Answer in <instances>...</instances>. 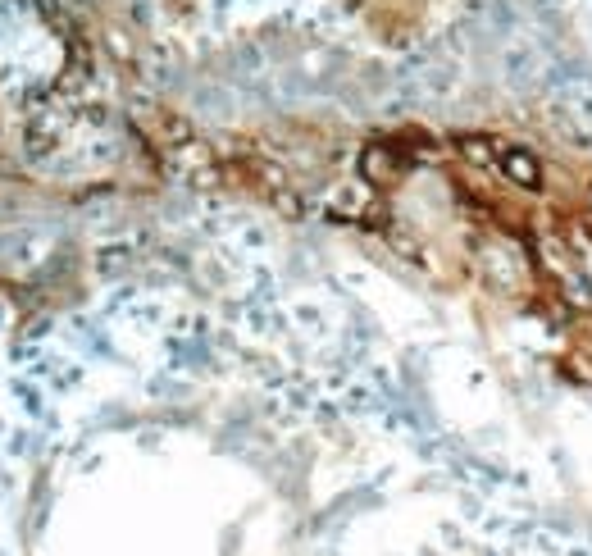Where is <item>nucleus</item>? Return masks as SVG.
Masks as SVG:
<instances>
[{
  "instance_id": "1",
  "label": "nucleus",
  "mask_w": 592,
  "mask_h": 556,
  "mask_svg": "<svg viewBox=\"0 0 592 556\" xmlns=\"http://www.w3.org/2000/svg\"><path fill=\"white\" fill-rule=\"evenodd\" d=\"M501 69H506V78H511V87H533L547 78V55H542V46L533 42V37H506V46H501Z\"/></svg>"
},
{
  "instance_id": "2",
  "label": "nucleus",
  "mask_w": 592,
  "mask_h": 556,
  "mask_svg": "<svg viewBox=\"0 0 592 556\" xmlns=\"http://www.w3.org/2000/svg\"><path fill=\"white\" fill-rule=\"evenodd\" d=\"M497 165H501V174H506V183L524 187V192H538L542 187V160L533 151H524V146H506Z\"/></svg>"
},
{
  "instance_id": "3",
  "label": "nucleus",
  "mask_w": 592,
  "mask_h": 556,
  "mask_svg": "<svg viewBox=\"0 0 592 556\" xmlns=\"http://www.w3.org/2000/svg\"><path fill=\"white\" fill-rule=\"evenodd\" d=\"M360 169H365L369 183H388V178L397 174V160H392L388 146H369L365 160H360Z\"/></svg>"
},
{
  "instance_id": "4",
  "label": "nucleus",
  "mask_w": 592,
  "mask_h": 556,
  "mask_svg": "<svg viewBox=\"0 0 592 556\" xmlns=\"http://www.w3.org/2000/svg\"><path fill=\"white\" fill-rule=\"evenodd\" d=\"M456 151H460V160H470V165H479V169H492L501 160L497 146H492L488 137H460Z\"/></svg>"
},
{
  "instance_id": "5",
  "label": "nucleus",
  "mask_w": 592,
  "mask_h": 556,
  "mask_svg": "<svg viewBox=\"0 0 592 556\" xmlns=\"http://www.w3.org/2000/svg\"><path fill=\"white\" fill-rule=\"evenodd\" d=\"M574 379H583V383H592V370H588V361H583V356H574Z\"/></svg>"
},
{
  "instance_id": "6",
  "label": "nucleus",
  "mask_w": 592,
  "mask_h": 556,
  "mask_svg": "<svg viewBox=\"0 0 592 556\" xmlns=\"http://www.w3.org/2000/svg\"><path fill=\"white\" fill-rule=\"evenodd\" d=\"M588 206H592V183H588Z\"/></svg>"
}]
</instances>
